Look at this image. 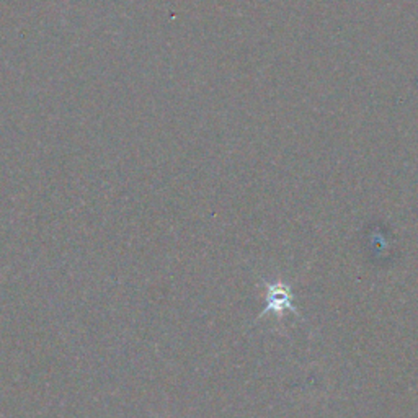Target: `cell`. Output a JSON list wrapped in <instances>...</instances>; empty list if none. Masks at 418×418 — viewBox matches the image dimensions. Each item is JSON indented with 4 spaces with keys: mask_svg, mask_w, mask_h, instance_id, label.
<instances>
[{
    "mask_svg": "<svg viewBox=\"0 0 418 418\" xmlns=\"http://www.w3.org/2000/svg\"><path fill=\"white\" fill-rule=\"evenodd\" d=\"M291 309V294L290 290L283 285H275L270 286V291H268V304L267 309L276 312V314H281L283 311Z\"/></svg>",
    "mask_w": 418,
    "mask_h": 418,
    "instance_id": "6da1fadb",
    "label": "cell"
}]
</instances>
